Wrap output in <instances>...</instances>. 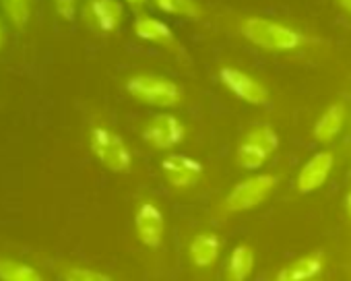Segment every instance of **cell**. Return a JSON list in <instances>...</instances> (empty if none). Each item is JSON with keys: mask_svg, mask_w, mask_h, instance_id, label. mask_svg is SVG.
<instances>
[{"mask_svg": "<svg viewBox=\"0 0 351 281\" xmlns=\"http://www.w3.org/2000/svg\"><path fill=\"white\" fill-rule=\"evenodd\" d=\"M52 3H54L56 13H58L62 19L71 21V19L75 17V13H77V0H52Z\"/></svg>", "mask_w": 351, "mask_h": 281, "instance_id": "obj_21", "label": "cell"}, {"mask_svg": "<svg viewBox=\"0 0 351 281\" xmlns=\"http://www.w3.org/2000/svg\"><path fill=\"white\" fill-rule=\"evenodd\" d=\"M189 254H191V260H193L195 267L211 269L217 262L219 254H221V238L217 234H213V232L197 234L191 240Z\"/></svg>", "mask_w": 351, "mask_h": 281, "instance_id": "obj_12", "label": "cell"}, {"mask_svg": "<svg viewBox=\"0 0 351 281\" xmlns=\"http://www.w3.org/2000/svg\"><path fill=\"white\" fill-rule=\"evenodd\" d=\"M0 281H44L42 275L27 262L0 258Z\"/></svg>", "mask_w": 351, "mask_h": 281, "instance_id": "obj_16", "label": "cell"}, {"mask_svg": "<svg viewBox=\"0 0 351 281\" xmlns=\"http://www.w3.org/2000/svg\"><path fill=\"white\" fill-rule=\"evenodd\" d=\"M254 267V250L248 244H238L228 258V281H246Z\"/></svg>", "mask_w": 351, "mask_h": 281, "instance_id": "obj_15", "label": "cell"}, {"mask_svg": "<svg viewBox=\"0 0 351 281\" xmlns=\"http://www.w3.org/2000/svg\"><path fill=\"white\" fill-rule=\"evenodd\" d=\"M345 213H347V217H349V221H351V191H349L347 197H345Z\"/></svg>", "mask_w": 351, "mask_h": 281, "instance_id": "obj_22", "label": "cell"}, {"mask_svg": "<svg viewBox=\"0 0 351 281\" xmlns=\"http://www.w3.org/2000/svg\"><path fill=\"white\" fill-rule=\"evenodd\" d=\"M240 29L246 36V40H250L254 46L265 48V50L287 52V50H295L304 44L302 34H298L295 29L275 23V21H269V19H263V17L244 19Z\"/></svg>", "mask_w": 351, "mask_h": 281, "instance_id": "obj_1", "label": "cell"}, {"mask_svg": "<svg viewBox=\"0 0 351 281\" xmlns=\"http://www.w3.org/2000/svg\"><path fill=\"white\" fill-rule=\"evenodd\" d=\"M136 238L147 248H159L165 236V217L153 201H143L134 211Z\"/></svg>", "mask_w": 351, "mask_h": 281, "instance_id": "obj_7", "label": "cell"}, {"mask_svg": "<svg viewBox=\"0 0 351 281\" xmlns=\"http://www.w3.org/2000/svg\"><path fill=\"white\" fill-rule=\"evenodd\" d=\"M277 182L279 180L273 174H258V176H250L238 182L223 199V211L242 213V211H250L258 207L273 195V191L277 188Z\"/></svg>", "mask_w": 351, "mask_h": 281, "instance_id": "obj_4", "label": "cell"}, {"mask_svg": "<svg viewBox=\"0 0 351 281\" xmlns=\"http://www.w3.org/2000/svg\"><path fill=\"white\" fill-rule=\"evenodd\" d=\"M332 166H335V158L330 151H320V154L312 156L304 164V168L300 170L298 180H295V188L302 195H310V193L318 191L328 180Z\"/></svg>", "mask_w": 351, "mask_h": 281, "instance_id": "obj_9", "label": "cell"}, {"mask_svg": "<svg viewBox=\"0 0 351 281\" xmlns=\"http://www.w3.org/2000/svg\"><path fill=\"white\" fill-rule=\"evenodd\" d=\"M122 5L118 0H89L87 3V19L89 23L104 34L114 32L122 21Z\"/></svg>", "mask_w": 351, "mask_h": 281, "instance_id": "obj_11", "label": "cell"}, {"mask_svg": "<svg viewBox=\"0 0 351 281\" xmlns=\"http://www.w3.org/2000/svg\"><path fill=\"white\" fill-rule=\"evenodd\" d=\"M345 124V106L343 103H332L324 110V114L318 118V122L314 124V138L318 143H330V140L341 132Z\"/></svg>", "mask_w": 351, "mask_h": 281, "instance_id": "obj_13", "label": "cell"}, {"mask_svg": "<svg viewBox=\"0 0 351 281\" xmlns=\"http://www.w3.org/2000/svg\"><path fill=\"white\" fill-rule=\"evenodd\" d=\"M161 174L167 180V184L176 191H189L193 188L201 176H203V164L189 158V156H180L173 154L167 156L161 162Z\"/></svg>", "mask_w": 351, "mask_h": 281, "instance_id": "obj_6", "label": "cell"}, {"mask_svg": "<svg viewBox=\"0 0 351 281\" xmlns=\"http://www.w3.org/2000/svg\"><path fill=\"white\" fill-rule=\"evenodd\" d=\"M64 281H112V279L99 271H93V269L73 267L64 273Z\"/></svg>", "mask_w": 351, "mask_h": 281, "instance_id": "obj_20", "label": "cell"}, {"mask_svg": "<svg viewBox=\"0 0 351 281\" xmlns=\"http://www.w3.org/2000/svg\"><path fill=\"white\" fill-rule=\"evenodd\" d=\"M322 269H324V254L316 250L287 262L283 269H279L275 281H312L320 277Z\"/></svg>", "mask_w": 351, "mask_h": 281, "instance_id": "obj_10", "label": "cell"}, {"mask_svg": "<svg viewBox=\"0 0 351 281\" xmlns=\"http://www.w3.org/2000/svg\"><path fill=\"white\" fill-rule=\"evenodd\" d=\"M89 145L93 156L110 170L116 174H126L132 168V154L124 138L106 128V126H95L89 134Z\"/></svg>", "mask_w": 351, "mask_h": 281, "instance_id": "obj_2", "label": "cell"}, {"mask_svg": "<svg viewBox=\"0 0 351 281\" xmlns=\"http://www.w3.org/2000/svg\"><path fill=\"white\" fill-rule=\"evenodd\" d=\"M184 124L171 114H159L143 128V138L155 149H173L184 140Z\"/></svg>", "mask_w": 351, "mask_h": 281, "instance_id": "obj_5", "label": "cell"}, {"mask_svg": "<svg viewBox=\"0 0 351 281\" xmlns=\"http://www.w3.org/2000/svg\"><path fill=\"white\" fill-rule=\"evenodd\" d=\"M269 151H265V149H261L258 145H254V143H250V140H242L240 143V147H238V154H236V160H238V164L244 168V170H258V168H263L265 166V162L269 160Z\"/></svg>", "mask_w": 351, "mask_h": 281, "instance_id": "obj_17", "label": "cell"}, {"mask_svg": "<svg viewBox=\"0 0 351 281\" xmlns=\"http://www.w3.org/2000/svg\"><path fill=\"white\" fill-rule=\"evenodd\" d=\"M219 79L230 93H234L238 99H242L246 103L263 106L269 101V91L256 79H252L250 75H246L234 66H223L219 71Z\"/></svg>", "mask_w": 351, "mask_h": 281, "instance_id": "obj_8", "label": "cell"}, {"mask_svg": "<svg viewBox=\"0 0 351 281\" xmlns=\"http://www.w3.org/2000/svg\"><path fill=\"white\" fill-rule=\"evenodd\" d=\"M17 3H29V0H3V5L9 7V5H17Z\"/></svg>", "mask_w": 351, "mask_h": 281, "instance_id": "obj_24", "label": "cell"}, {"mask_svg": "<svg viewBox=\"0 0 351 281\" xmlns=\"http://www.w3.org/2000/svg\"><path fill=\"white\" fill-rule=\"evenodd\" d=\"M244 138L250 140V143H254V145H258L261 149L269 151V154H273L279 147V136H277L275 128H271L267 124H261V126L250 128Z\"/></svg>", "mask_w": 351, "mask_h": 281, "instance_id": "obj_18", "label": "cell"}, {"mask_svg": "<svg viewBox=\"0 0 351 281\" xmlns=\"http://www.w3.org/2000/svg\"><path fill=\"white\" fill-rule=\"evenodd\" d=\"M126 3H130L132 7H143V5L147 3V0H126Z\"/></svg>", "mask_w": 351, "mask_h": 281, "instance_id": "obj_25", "label": "cell"}, {"mask_svg": "<svg viewBox=\"0 0 351 281\" xmlns=\"http://www.w3.org/2000/svg\"><path fill=\"white\" fill-rule=\"evenodd\" d=\"M339 5H341V7L351 15V0H339Z\"/></svg>", "mask_w": 351, "mask_h": 281, "instance_id": "obj_23", "label": "cell"}, {"mask_svg": "<svg viewBox=\"0 0 351 281\" xmlns=\"http://www.w3.org/2000/svg\"><path fill=\"white\" fill-rule=\"evenodd\" d=\"M155 5L161 11L171 13V15H182V17H191V19H197L201 15L195 0H155Z\"/></svg>", "mask_w": 351, "mask_h": 281, "instance_id": "obj_19", "label": "cell"}, {"mask_svg": "<svg viewBox=\"0 0 351 281\" xmlns=\"http://www.w3.org/2000/svg\"><path fill=\"white\" fill-rule=\"evenodd\" d=\"M134 34L145 42H153V44H159V46H167V48L176 46L173 32L163 21H157V19H151V17L136 19L134 21Z\"/></svg>", "mask_w": 351, "mask_h": 281, "instance_id": "obj_14", "label": "cell"}, {"mask_svg": "<svg viewBox=\"0 0 351 281\" xmlns=\"http://www.w3.org/2000/svg\"><path fill=\"white\" fill-rule=\"evenodd\" d=\"M5 44V29H3V23H0V48Z\"/></svg>", "mask_w": 351, "mask_h": 281, "instance_id": "obj_26", "label": "cell"}, {"mask_svg": "<svg viewBox=\"0 0 351 281\" xmlns=\"http://www.w3.org/2000/svg\"><path fill=\"white\" fill-rule=\"evenodd\" d=\"M126 91L141 103L155 108H173L182 99L180 87L157 75H134L126 81Z\"/></svg>", "mask_w": 351, "mask_h": 281, "instance_id": "obj_3", "label": "cell"}, {"mask_svg": "<svg viewBox=\"0 0 351 281\" xmlns=\"http://www.w3.org/2000/svg\"><path fill=\"white\" fill-rule=\"evenodd\" d=\"M312 281H318V279H312Z\"/></svg>", "mask_w": 351, "mask_h": 281, "instance_id": "obj_27", "label": "cell"}]
</instances>
